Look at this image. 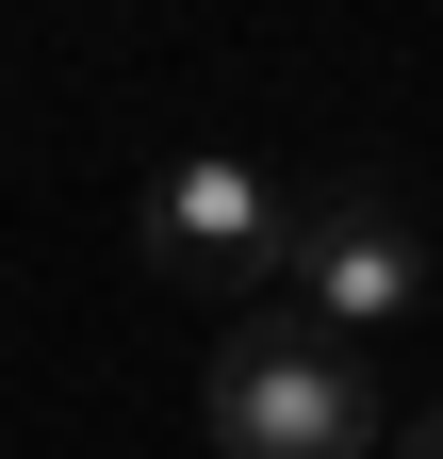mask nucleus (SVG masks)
<instances>
[{
    "label": "nucleus",
    "mask_w": 443,
    "mask_h": 459,
    "mask_svg": "<svg viewBox=\"0 0 443 459\" xmlns=\"http://www.w3.org/2000/svg\"><path fill=\"white\" fill-rule=\"evenodd\" d=\"M148 263L181 279V296H213V312H247V296H280V263H296V197L263 181L247 148H181L148 181Z\"/></svg>",
    "instance_id": "f257e3e1"
},
{
    "label": "nucleus",
    "mask_w": 443,
    "mask_h": 459,
    "mask_svg": "<svg viewBox=\"0 0 443 459\" xmlns=\"http://www.w3.org/2000/svg\"><path fill=\"white\" fill-rule=\"evenodd\" d=\"M213 443L230 459H361L378 443V394L328 328H230L213 344Z\"/></svg>",
    "instance_id": "f03ea898"
},
{
    "label": "nucleus",
    "mask_w": 443,
    "mask_h": 459,
    "mask_svg": "<svg viewBox=\"0 0 443 459\" xmlns=\"http://www.w3.org/2000/svg\"><path fill=\"white\" fill-rule=\"evenodd\" d=\"M280 296H296V328H411L427 312V230L378 197V181H328V197H296V263H280Z\"/></svg>",
    "instance_id": "7ed1b4c3"
},
{
    "label": "nucleus",
    "mask_w": 443,
    "mask_h": 459,
    "mask_svg": "<svg viewBox=\"0 0 443 459\" xmlns=\"http://www.w3.org/2000/svg\"><path fill=\"white\" fill-rule=\"evenodd\" d=\"M395 459H443V411H427V427H411V443H395Z\"/></svg>",
    "instance_id": "20e7f679"
},
{
    "label": "nucleus",
    "mask_w": 443,
    "mask_h": 459,
    "mask_svg": "<svg viewBox=\"0 0 443 459\" xmlns=\"http://www.w3.org/2000/svg\"><path fill=\"white\" fill-rule=\"evenodd\" d=\"M427 279H443V247H427Z\"/></svg>",
    "instance_id": "39448f33"
}]
</instances>
